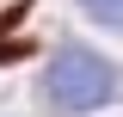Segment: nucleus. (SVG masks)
<instances>
[{
	"label": "nucleus",
	"mask_w": 123,
	"mask_h": 117,
	"mask_svg": "<svg viewBox=\"0 0 123 117\" xmlns=\"http://www.w3.org/2000/svg\"><path fill=\"white\" fill-rule=\"evenodd\" d=\"M117 68H111L105 56H92V49H62L55 62L43 68V99L55 117H74V111H98V105L117 99Z\"/></svg>",
	"instance_id": "obj_1"
},
{
	"label": "nucleus",
	"mask_w": 123,
	"mask_h": 117,
	"mask_svg": "<svg viewBox=\"0 0 123 117\" xmlns=\"http://www.w3.org/2000/svg\"><path fill=\"white\" fill-rule=\"evenodd\" d=\"M86 13L98 19V25H111V31H123V0H86Z\"/></svg>",
	"instance_id": "obj_2"
},
{
	"label": "nucleus",
	"mask_w": 123,
	"mask_h": 117,
	"mask_svg": "<svg viewBox=\"0 0 123 117\" xmlns=\"http://www.w3.org/2000/svg\"><path fill=\"white\" fill-rule=\"evenodd\" d=\"M25 56V43H12V37H0V62H18Z\"/></svg>",
	"instance_id": "obj_3"
}]
</instances>
